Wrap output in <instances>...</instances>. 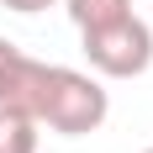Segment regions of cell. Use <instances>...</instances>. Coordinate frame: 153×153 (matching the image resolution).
<instances>
[{
    "label": "cell",
    "instance_id": "obj_1",
    "mask_svg": "<svg viewBox=\"0 0 153 153\" xmlns=\"http://www.w3.org/2000/svg\"><path fill=\"white\" fill-rule=\"evenodd\" d=\"M106 116H111V95H106V85H100V74L53 63V74H48V100H42L37 127L58 132V137H85V132H95Z\"/></svg>",
    "mask_w": 153,
    "mask_h": 153
},
{
    "label": "cell",
    "instance_id": "obj_2",
    "mask_svg": "<svg viewBox=\"0 0 153 153\" xmlns=\"http://www.w3.org/2000/svg\"><path fill=\"white\" fill-rule=\"evenodd\" d=\"M79 48H85V58H90V69L100 79H137L153 63V27L137 11H127L116 21H106V27L79 32Z\"/></svg>",
    "mask_w": 153,
    "mask_h": 153
},
{
    "label": "cell",
    "instance_id": "obj_3",
    "mask_svg": "<svg viewBox=\"0 0 153 153\" xmlns=\"http://www.w3.org/2000/svg\"><path fill=\"white\" fill-rule=\"evenodd\" d=\"M37 137H42V127L27 111L0 106V153H37Z\"/></svg>",
    "mask_w": 153,
    "mask_h": 153
},
{
    "label": "cell",
    "instance_id": "obj_4",
    "mask_svg": "<svg viewBox=\"0 0 153 153\" xmlns=\"http://www.w3.org/2000/svg\"><path fill=\"white\" fill-rule=\"evenodd\" d=\"M63 11H69V21H74L79 32L90 27H106V21H116V16L132 11V0H58Z\"/></svg>",
    "mask_w": 153,
    "mask_h": 153
},
{
    "label": "cell",
    "instance_id": "obj_5",
    "mask_svg": "<svg viewBox=\"0 0 153 153\" xmlns=\"http://www.w3.org/2000/svg\"><path fill=\"white\" fill-rule=\"evenodd\" d=\"M16 58H21V48H16L11 37H0V90H5V79H11V69H16Z\"/></svg>",
    "mask_w": 153,
    "mask_h": 153
},
{
    "label": "cell",
    "instance_id": "obj_6",
    "mask_svg": "<svg viewBox=\"0 0 153 153\" xmlns=\"http://www.w3.org/2000/svg\"><path fill=\"white\" fill-rule=\"evenodd\" d=\"M5 11H16V16H37V11H48V5H58V0H0Z\"/></svg>",
    "mask_w": 153,
    "mask_h": 153
},
{
    "label": "cell",
    "instance_id": "obj_7",
    "mask_svg": "<svg viewBox=\"0 0 153 153\" xmlns=\"http://www.w3.org/2000/svg\"><path fill=\"white\" fill-rule=\"evenodd\" d=\"M143 153H153V148H143Z\"/></svg>",
    "mask_w": 153,
    "mask_h": 153
}]
</instances>
